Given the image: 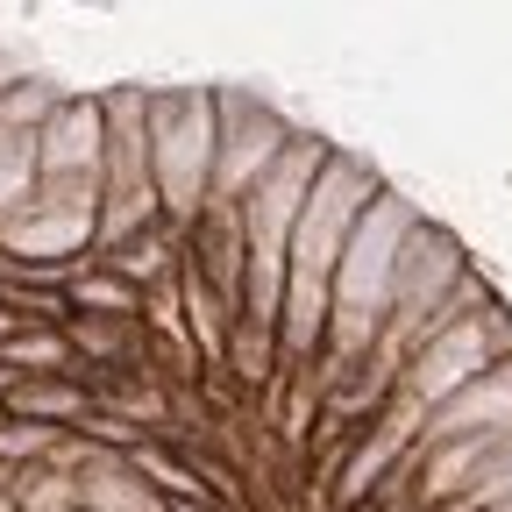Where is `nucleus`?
<instances>
[{
  "instance_id": "obj_1",
  "label": "nucleus",
  "mask_w": 512,
  "mask_h": 512,
  "mask_svg": "<svg viewBox=\"0 0 512 512\" xmlns=\"http://www.w3.org/2000/svg\"><path fill=\"white\" fill-rule=\"evenodd\" d=\"M413 228H420V214H413V200H399V192H377L370 214L356 221L342 264H335L328 356H320V370H313L320 399H328L349 370H363L370 349L384 342V328H392V306H399V256H406Z\"/></svg>"
},
{
  "instance_id": "obj_2",
  "label": "nucleus",
  "mask_w": 512,
  "mask_h": 512,
  "mask_svg": "<svg viewBox=\"0 0 512 512\" xmlns=\"http://www.w3.org/2000/svg\"><path fill=\"white\" fill-rule=\"evenodd\" d=\"M150 150H157V192L164 221L192 228L214 200V157H221V93L207 86H171L150 93Z\"/></svg>"
},
{
  "instance_id": "obj_3",
  "label": "nucleus",
  "mask_w": 512,
  "mask_h": 512,
  "mask_svg": "<svg viewBox=\"0 0 512 512\" xmlns=\"http://www.w3.org/2000/svg\"><path fill=\"white\" fill-rule=\"evenodd\" d=\"M505 356H512V320L491 299L484 313L456 320V328H441V335H427L413 349V363L399 370V399H413L420 413H434V406H448L456 392H470L484 370H498Z\"/></svg>"
},
{
  "instance_id": "obj_4",
  "label": "nucleus",
  "mask_w": 512,
  "mask_h": 512,
  "mask_svg": "<svg viewBox=\"0 0 512 512\" xmlns=\"http://www.w3.org/2000/svg\"><path fill=\"white\" fill-rule=\"evenodd\" d=\"M299 128L264 107V100H249V93H221V157H214V200L242 207L256 185H264L278 171V157L292 150Z\"/></svg>"
},
{
  "instance_id": "obj_5",
  "label": "nucleus",
  "mask_w": 512,
  "mask_h": 512,
  "mask_svg": "<svg viewBox=\"0 0 512 512\" xmlns=\"http://www.w3.org/2000/svg\"><path fill=\"white\" fill-rule=\"evenodd\" d=\"M420 427H427V413L413 406V399H399L392 392V406L377 413V427L342 456V470H335V505L342 512H356V505H370L384 484H392L413 456H420Z\"/></svg>"
},
{
  "instance_id": "obj_6",
  "label": "nucleus",
  "mask_w": 512,
  "mask_h": 512,
  "mask_svg": "<svg viewBox=\"0 0 512 512\" xmlns=\"http://www.w3.org/2000/svg\"><path fill=\"white\" fill-rule=\"evenodd\" d=\"M505 434H512V356L498 370H484L470 392H456L448 406L427 413L420 456H427V448H448V441H505Z\"/></svg>"
},
{
  "instance_id": "obj_7",
  "label": "nucleus",
  "mask_w": 512,
  "mask_h": 512,
  "mask_svg": "<svg viewBox=\"0 0 512 512\" xmlns=\"http://www.w3.org/2000/svg\"><path fill=\"white\" fill-rule=\"evenodd\" d=\"M43 178H100L107 185V100H64L36 136Z\"/></svg>"
},
{
  "instance_id": "obj_8",
  "label": "nucleus",
  "mask_w": 512,
  "mask_h": 512,
  "mask_svg": "<svg viewBox=\"0 0 512 512\" xmlns=\"http://www.w3.org/2000/svg\"><path fill=\"white\" fill-rule=\"evenodd\" d=\"M185 256H192V264H200V278L242 313V278H249V228H242V207L207 200L200 221L185 228Z\"/></svg>"
},
{
  "instance_id": "obj_9",
  "label": "nucleus",
  "mask_w": 512,
  "mask_h": 512,
  "mask_svg": "<svg viewBox=\"0 0 512 512\" xmlns=\"http://www.w3.org/2000/svg\"><path fill=\"white\" fill-rule=\"evenodd\" d=\"M100 264H107L114 278H128L136 292H157V285H171L178 264H185V228L157 221V228H143V235H128V242L100 249Z\"/></svg>"
},
{
  "instance_id": "obj_10",
  "label": "nucleus",
  "mask_w": 512,
  "mask_h": 512,
  "mask_svg": "<svg viewBox=\"0 0 512 512\" xmlns=\"http://www.w3.org/2000/svg\"><path fill=\"white\" fill-rule=\"evenodd\" d=\"M93 384L86 377H22L15 384V399H8V413L15 420H36V427H64V434H79L86 420H93Z\"/></svg>"
},
{
  "instance_id": "obj_11",
  "label": "nucleus",
  "mask_w": 512,
  "mask_h": 512,
  "mask_svg": "<svg viewBox=\"0 0 512 512\" xmlns=\"http://www.w3.org/2000/svg\"><path fill=\"white\" fill-rule=\"evenodd\" d=\"M0 363H8L15 377H79V370H86L79 349H72V335L50 328V320H29V328L0 349Z\"/></svg>"
},
{
  "instance_id": "obj_12",
  "label": "nucleus",
  "mask_w": 512,
  "mask_h": 512,
  "mask_svg": "<svg viewBox=\"0 0 512 512\" xmlns=\"http://www.w3.org/2000/svg\"><path fill=\"white\" fill-rule=\"evenodd\" d=\"M143 299H150V292H136L128 278H114L107 264H93L72 292H64V306L86 313V320H143Z\"/></svg>"
},
{
  "instance_id": "obj_13",
  "label": "nucleus",
  "mask_w": 512,
  "mask_h": 512,
  "mask_svg": "<svg viewBox=\"0 0 512 512\" xmlns=\"http://www.w3.org/2000/svg\"><path fill=\"white\" fill-rule=\"evenodd\" d=\"M43 185V157H36V136H15L0 128V221H15Z\"/></svg>"
},
{
  "instance_id": "obj_14",
  "label": "nucleus",
  "mask_w": 512,
  "mask_h": 512,
  "mask_svg": "<svg viewBox=\"0 0 512 512\" xmlns=\"http://www.w3.org/2000/svg\"><path fill=\"white\" fill-rule=\"evenodd\" d=\"M8 491L22 512H79V477L64 463H29V470H15Z\"/></svg>"
},
{
  "instance_id": "obj_15",
  "label": "nucleus",
  "mask_w": 512,
  "mask_h": 512,
  "mask_svg": "<svg viewBox=\"0 0 512 512\" xmlns=\"http://www.w3.org/2000/svg\"><path fill=\"white\" fill-rule=\"evenodd\" d=\"M64 100H72V93H57L43 72H29L8 100H0V128H15V136H43V128H50V114L64 107Z\"/></svg>"
},
{
  "instance_id": "obj_16",
  "label": "nucleus",
  "mask_w": 512,
  "mask_h": 512,
  "mask_svg": "<svg viewBox=\"0 0 512 512\" xmlns=\"http://www.w3.org/2000/svg\"><path fill=\"white\" fill-rule=\"evenodd\" d=\"M72 441L64 427H36V420H0V470H29V463H50L57 448Z\"/></svg>"
},
{
  "instance_id": "obj_17",
  "label": "nucleus",
  "mask_w": 512,
  "mask_h": 512,
  "mask_svg": "<svg viewBox=\"0 0 512 512\" xmlns=\"http://www.w3.org/2000/svg\"><path fill=\"white\" fill-rule=\"evenodd\" d=\"M463 512H491V505H512V441L498 448V456L477 470V484H470V498H456Z\"/></svg>"
},
{
  "instance_id": "obj_18",
  "label": "nucleus",
  "mask_w": 512,
  "mask_h": 512,
  "mask_svg": "<svg viewBox=\"0 0 512 512\" xmlns=\"http://www.w3.org/2000/svg\"><path fill=\"white\" fill-rule=\"evenodd\" d=\"M22 79H29V72H22V64H15V57H8V50H0V100H8V93H15V86H22Z\"/></svg>"
},
{
  "instance_id": "obj_19",
  "label": "nucleus",
  "mask_w": 512,
  "mask_h": 512,
  "mask_svg": "<svg viewBox=\"0 0 512 512\" xmlns=\"http://www.w3.org/2000/svg\"><path fill=\"white\" fill-rule=\"evenodd\" d=\"M15 384H22V377H15L8 363H0V406H8V399H15Z\"/></svg>"
},
{
  "instance_id": "obj_20",
  "label": "nucleus",
  "mask_w": 512,
  "mask_h": 512,
  "mask_svg": "<svg viewBox=\"0 0 512 512\" xmlns=\"http://www.w3.org/2000/svg\"><path fill=\"white\" fill-rule=\"evenodd\" d=\"M171 512H214L207 498H171Z\"/></svg>"
},
{
  "instance_id": "obj_21",
  "label": "nucleus",
  "mask_w": 512,
  "mask_h": 512,
  "mask_svg": "<svg viewBox=\"0 0 512 512\" xmlns=\"http://www.w3.org/2000/svg\"><path fill=\"white\" fill-rule=\"evenodd\" d=\"M0 512H22V505H15V491H0Z\"/></svg>"
},
{
  "instance_id": "obj_22",
  "label": "nucleus",
  "mask_w": 512,
  "mask_h": 512,
  "mask_svg": "<svg viewBox=\"0 0 512 512\" xmlns=\"http://www.w3.org/2000/svg\"><path fill=\"white\" fill-rule=\"evenodd\" d=\"M0 420H8V406H0Z\"/></svg>"
}]
</instances>
